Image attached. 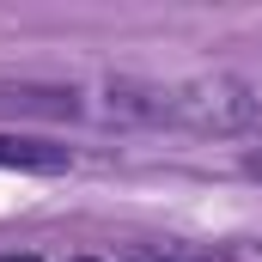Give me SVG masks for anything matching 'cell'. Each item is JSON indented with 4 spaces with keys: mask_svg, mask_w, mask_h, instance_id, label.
<instances>
[{
    "mask_svg": "<svg viewBox=\"0 0 262 262\" xmlns=\"http://www.w3.org/2000/svg\"><path fill=\"white\" fill-rule=\"evenodd\" d=\"M0 262H37V256H0Z\"/></svg>",
    "mask_w": 262,
    "mask_h": 262,
    "instance_id": "5b68a950",
    "label": "cell"
},
{
    "mask_svg": "<svg viewBox=\"0 0 262 262\" xmlns=\"http://www.w3.org/2000/svg\"><path fill=\"white\" fill-rule=\"evenodd\" d=\"M110 110L134 116V122H177V128H201V134H232V128L256 122V98L238 79H189V85L116 79L110 85Z\"/></svg>",
    "mask_w": 262,
    "mask_h": 262,
    "instance_id": "6da1fadb",
    "label": "cell"
},
{
    "mask_svg": "<svg viewBox=\"0 0 262 262\" xmlns=\"http://www.w3.org/2000/svg\"><path fill=\"white\" fill-rule=\"evenodd\" d=\"M73 262H98V256H73Z\"/></svg>",
    "mask_w": 262,
    "mask_h": 262,
    "instance_id": "8992f818",
    "label": "cell"
},
{
    "mask_svg": "<svg viewBox=\"0 0 262 262\" xmlns=\"http://www.w3.org/2000/svg\"><path fill=\"white\" fill-rule=\"evenodd\" d=\"M0 171H67V146L25 140V134H0Z\"/></svg>",
    "mask_w": 262,
    "mask_h": 262,
    "instance_id": "3957f363",
    "label": "cell"
},
{
    "mask_svg": "<svg viewBox=\"0 0 262 262\" xmlns=\"http://www.w3.org/2000/svg\"><path fill=\"white\" fill-rule=\"evenodd\" d=\"M0 110L12 116H79V98L55 85H0Z\"/></svg>",
    "mask_w": 262,
    "mask_h": 262,
    "instance_id": "7a4b0ae2",
    "label": "cell"
},
{
    "mask_svg": "<svg viewBox=\"0 0 262 262\" xmlns=\"http://www.w3.org/2000/svg\"><path fill=\"white\" fill-rule=\"evenodd\" d=\"M238 165H244V177H256V183H262V152H244Z\"/></svg>",
    "mask_w": 262,
    "mask_h": 262,
    "instance_id": "277c9868",
    "label": "cell"
}]
</instances>
